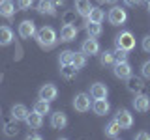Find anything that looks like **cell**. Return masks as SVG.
Returning a JSON list of instances; mask_svg holds the SVG:
<instances>
[{"mask_svg":"<svg viewBox=\"0 0 150 140\" xmlns=\"http://www.w3.org/2000/svg\"><path fill=\"white\" fill-rule=\"evenodd\" d=\"M115 120L120 123L122 129H129L131 125H133V114L128 110V108H118V112H116Z\"/></svg>","mask_w":150,"mask_h":140,"instance_id":"cell-5","label":"cell"},{"mask_svg":"<svg viewBox=\"0 0 150 140\" xmlns=\"http://www.w3.org/2000/svg\"><path fill=\"white\" fill-rule=\"evenodd\" d=\"M81 50L86 56H96V54H100V43H98L96 37H88V39L83 41Z\"/></svg>","mask_w":150,"mask_h":140,"instance_id":"cell-8","label":"cell"},{"mask_svg":"<svg viewBox=\"0 0 150 140\" xmlns=\"http://www.w3.org/2000/svg\"><path fill=\"white\" fill-rule=\"evenodd\" d=\"M53 2H54V6H64L66 0H53Z\"/></svg>","mask_w":150,"mask_h":140,"instance_id":"cell-38","label":"cell"},{"mask_svg":"<svg viewBox=\"0 0 150 140\" xmlns=\"http://www.w3.org/2000/svg\"><path fill=\"white\" fill-rule=\"evenodd\" d=\"M36 41H38V45L41 47V49H51V47H54L56 43V32L53 30L51 26H41L40 30H36Z\"/></svg>","mask_w":150,"mask_h":140,"instance_id":"cell-1","label":"cell"},{"mask_svg":"<svg viewBox=\"0 0 150 140\" xmlns=\"http://www.w3.org/2000/svg\"><path fill=\"white\" fill-rule=\"evenodd\" d=\"M103 19H105V13L100 8H92L90 13H88V21H92V22H103Z\"/></svg>","mask_w":150,"mask_h":140,"instance_id":"cell-27","label":"cell"},{"mask_svg":"<svg viewBox=\"0 0 150 140\" xmlns=\"http://www.w3.org/2000/svg\"><path fill=\"white\" fill-rule=\"evenodd\" d=\"M133 108L144 114V112L150 110V97L144 95V93H135V99H133Z\"/></svg>","mask_w":150,"mask_h":140,"instance_id":"cell-6","label":"cell"},{"mask_svg":"<svg viewBox=\"0 0 150 140\" xmlns=\"http://www.w3.org/2000/svg\"><path fill=\"white\" fill-rule=\"evenodd\" d=\"M19 133V129H17V120H9V121H6L4 123V134L6 136H15V134Z\"/></svg>","mask_w":150,"mask_h":140,"instance_id":"cell-26","label":"cell"},{"mask_svg":"<svg viewBox=\"0 0 150 140\" xmlns=\"http://www.w3.org/2000/svg\"><path fill=\"white\" fill-rule=\"evenodd\" d=\"M92 110H94V114H96V116H105V114H109L111 105H109V101H107V99H94Z\"/></svg>","mask_w":150,"mask_h":140,"instance_id":"cell-13","label":"cell"},{"mask_svg":"<svg viewBox=\"0 0 150 140\" xmlns=\"http://www.w3.org/2000/svg\"><path fill=\"white\" fill-rule=\"evenodd\" d=\"M19 36L23 37V39H30V37L36 36V22L34 21H23L21 24H19Z\"/></svg>","mask_w":150,"mask_h":140,"instance_id":"cell-7","label":"cell"},{"mask_svg":"<svg viewBox=\"0 0 150 140\" xmlns=\"http://www.w3.org/2000/svg\"><path fill=\"white\" fill-rule=\"evenodd\" d=\"M0 114H2V110H0Z\"/></svg>","mask_w":150,"mask_h":140,"instance_id":"cell-41","label":"cell"},{"mask_svg":"<svg viewBox=\"0 0 150 140\" xmlns=\"http://www.w3.org/2000/svg\"><path fill=\"white\" fill-rule=\"evenodd\" d=\"M141 2H143V0H124L126 6H139Z\"/></svg>","mask_w":150,"mask_h":140,"instance_id":"cell-37","label":"cell"},{"mask_svg":"<svg viewBox=\"0 0 150 140\" xmlns=\"http://www.w3.org/2000/svg\"><path fill=\"white\" fill-rule=\"evenodd\" d=\"M28 116V108L25 105H21V103H17V105L11 106V118L17 120V121H25Z\"/></svg>","mask_w":150,"mask_h":140,"instance_id":"cell-19","label":"cell"},{"mask_svg":"<svg viewBox=\"0 0 150 140\" xmlns=\"http://www.w3.org/2000/svg\"><path fill=\"white\" fill-rule=\"evenodd\" d=\"M126 60H128V50L116 49L115 50V62H126Z\"/></svg>","mask_w":150,"mask_h":140,"instance_id":"cell-31","label":"cell"},{"mask_svg":"<svg viewBox=\"0 0 150 140\" xmlns=\"http://www.w3.org/2000/svg\"><path fill=\"white\" fill-rule=\"evenodd\" d=\"M71 64L77 69H83L84 65H86V54H84L83 50H81V52H73V62Z\"/></svg>","mask_w":150,"mask_h":140,"instance_id":"cell-29","label":"cell"},{"mask_svg":"<svg viewBox=\"0 0 150 140\" xmlns=\"http://www.w3.org/2000/svg\"><path fill=\"white\" fill-rule=\"evenodd\" d=\"M26 138H28V140H41V134H40V133H28Z\"/></svg>","mask_w":150,"mask_h":140,"instance_id":"cell-35","label":"cell"},{"mask_svg":"<svg viewBox=\"0 0 150 140\" xmlns=\"http://www.w3.org/2000/svg\"><path fill=\"white\" fill-rule=\"evenodd\" d=\"M135 138H137V140H148L150 138V133H137V134H135Z\"/></svg>","mask_w":150,"mask_h":140,"instance_id":"cell-36","label":"cell"},{"mask_svg":"<svg viewBox=\"0 0 150 140\" xmlns=\"http://www.w3.org/2000/svg\"><path fill=\"white\" fill-rule=\"evenodd\" d=\"M25 121H26L28 129H41V125H43V116L38 114L36 110H32V112H28Z\"/></svg>","mask_w":150,"mask_h":140,"instance_id":"cell-14","label":"cell"},{"mask_svg":"<svg viewBox=\"0 0 150 140\" xmlns=\"http://www.w3.org/2000/svg\"><path fill=\"white\" fill-rule=\"evenodd\" d=\"M84 30H86V34L88 37H100L103 34V28H101V22H92V21H88L86 24H84Z\"/></svg>","mask_w":150,"mask_h":140,"instance_id":"cell-20","label":"cell"},{"mask_svg":"<svg viewBox=\"0 0 150 140\" xmlns=\"http://www.w3.org/2000/svg\"><path fill=\"white\" fill-rule=\"evenodd\" d=\"M107 19H109V22H111L112 26H120V24H124V22L128 21V13H126V9L115 6V8L109 9V13H107Z\"/></svg>","mask_w":150,"mask_h":140,"instance_id":"cell-3","label":"cell"},{"mask_svg":"<svg viewBox=\"0 0 150 140\" xmlns=\"http://www.w3.org/2000/svg\"><path fill=\"white\" fill-rule=\"evenodd\" d=\"M105 2H111L112 4V2H116V0H105Z\"/></svg>","mask_w":150,"mask_h":140,"instance_id":"cell-40","label":"cell"},{"mask_svg":"<svg viewBox=\"0 0 150 140\" xmlns=\"http://www.w3.org/2000/svg\"><path fill=\"white\" fill-rule=\"evenodd\" d=\"M77 71L79 69L75 67L73 64H66V65H62V69H60V75H62L66 80H71V78L77 77Z\"/></svg>","mask_w":150,"mask_h":140,"instance_id":"cell-24","label":"cell"},{"mask_svg":"<svg viewBox=\"0 0 150 140\" xmlns=\"http://www.w3.org/2000/svg\"><path fill=\"white\" fill-rule=\"evenodd\" d=\"M38 13H41V15H56V6L53 0H40L38 2Z\"/></svg>","mask_w":150,"mask_h":140,"instance_id":"cell-11","label":"cell"},{"mask_svg":"<svg viewBox=\"0 0 150 140\" xmlns=\"http://www.w3.org/2000/svg\"><path fill=\"white\" fill-rule=\"evenodd\" d=\"M107 93H109V90H107V86L101 84V82H94L90 86L92 99H107Z\"/></svg>","mask_w":150,"mask_h":140,"instance_id":"cell-15","label":"cell"},{"mask_svg":"<svg viewBox=\"0 0 150 140\" xmlns=\"http://www.w3.org/2000/svg\"><path fill=\"white\" fill-rule=\"evenodd\" d=\"M0 15L6 19H11L15 15V4L11 0H0Z\"/></svg>","mask_w":150,"mask_h":140,"instance_id":"cell-18","label":"cell"},{"mask_svg":"<svg viewBox=\"0 0 150 140\" xmlns=\"http://www.w3.org/2000/svg\"><path fill=\"white\" fill-rule=\"evenodd\" d=\"M141 73H143V77H144V78H150V60L141 65Z\"/></svg>","mask_w":150,"mask_h":140,"instance_id":"cell-33","label":"cell"},{"mask_svg":"<svg viewBox=\"0 0 150 140\" xmlns=\"http://www.w3.org/2000/svg\"><path fill=\"white\" fill-rule=\"evenodd\" d=\"M66 125H68V116L64 114V112L56 110L51 114V127L53 129H64Z\"/></svg>","mask_w":150,"mask_h":140,"instance_id":"cell-12","label":"cell"},{"mask_svg":"<svg viewBox=\"0 0 150 140\" xmlns=\"http://www.w3.org/2000/svg\"><path fill=\"white\" fill-rule=\"evenodd\" d=\"M90 106H92V103H90V95L88 93H77L73 97V108L77 112L84 114V112L90 110Z\"/></svg>","mask_w":150,"mask_h":140,"instance_id":"cell-4","label":"cell"},{"mask_svg":"<svg viewBox=\"0 0 150 140\" xmlns=\"http://www.w3.org/2000/svg\"><path fill=\"white\" fill-rule=\"evenodd\" d=\"M92 8L94 6L90 4V0H75V11L81 17H88V13H90Z\"/></svg>","mask_w":150,"mask_h":140,"instance_id":"cell-22","label":"cell"},{"mask_svg":"<svg viewBox=\"0 0 150 140\" xmlns=\"http://www.w3.org/2000/svg\"><path fill=\"white\" fill-rule=\"evenodd\" d=\"M13 41V30L9 26H0V47H6Z\"/></svg>","mask_w":150,"mask_h":140,"instance_id":"cell-23","label":"cell"},{"mask_svg":"<svg viewBox=\"0 0 150 140\" xmlns=\"http://www.w3.org/2000/svg\"><path fill=\"white\" fill-rule=\"evenodd\" d=\"M34 110L38 112V114H41V116H43V114H49V112H51L49 101H45V99H41V97H40V99L34 103Z\"/></svg>","mask_w":150,"mask_h":140,"instance_id":"cell-25","label":"cell"},{"mask_svg":"<svg viewBox=\"0 0 150 140\" xmlns=\"http://www.w3.org/2000/svg\"><path fill=\"white\" fill-rule=\"evenodd\" d=\"M32 4H34V0H17L19 9H30Z\"/></svg>","mask_w":150,"mask_h":140,"instance_id":"cell-32","label":"cell"},{"mask_svg":"<svg viewBox=\"0 0 150 140\" xmlns=\"http://www.w3.org/2000/svg\"><path fill=\"white\" fill-rule=\"evenodd\" d=\"M100 64L101 65H112L115 64V52L112 50H103L100 54Z\"/></svg>","mask_w":150,"mask_h":140,"instance_id":"cell-28","label":"cell"},{"mask_svg":"<svg viewBox=\"0 0 150 140\" xmlns=\"http://www.w3.org/2000/svg\"><path fill=\"white\" fill-rule=\"evenodd\" d=\"M112 73H115L116 78H128L131 75V65L128 64V60L126 62H115L112 64Z\"/></svg>","mask_w":150,"mask_h":140,"instance_id":"cell-10","label":"cell"},{"mask_svg":"<svg viewBox=\"0 0 150 140\" xmlns=\"http://www.w3.org/2000/svg\"><path fill=\"white\" fill-rule=\"evenodd\" d=\"M40 97L41 99H45V101H54L56 97H58V88L54 86V84H51V82H47L43 84V86L40 88Z\"/></svg>","mask_w":150,"mask_h":140,"instance_id":"cell-9","label":"cell"},{"mask_svg":"<svg viewBox=\"0 0 150 140\" xmlns=\"http://www.w3.org/2000/svg\"><path fill=\"white\" fill-rule=\"evenodd\" d=\"M58 62H60V65H66V64H71L73 62V50H62L60 52V56H58Z\"/></svg>","mask_w":150,"mask_h":140,"instance_id":"cell-30","label":"cell"},{"mask_svg":"<svg viewBox=\"0 0 150 140\" xmlns=\"http://www.w3.org/2000/svg\"><path fill=\"white\" fill-rule=\"evenodd\" d=\"M146 8H148V11H150V0H148V4H146Z\"/></svg>","mask_w":150,"mask_h":140,"instance_id":"cell-39","label":"cell"},{"mask_svg":"<svg viewBox=\"0 0 150 140\" xmlns=\"http://www.w3.org/2000/svg\"><path fill=\"white\" fill-rule=\"evenodd\" d=\"M115 45L116 49H124V50H133L135 49V37L129 30H122L118 36L115 37Z\"/></svg>","mask_w":150,"mask_h":140,"instance_id":"cell-2","label":"cell"},{"mask_svg":"<svg viewBox=\"0 0 150 140\" xmlns=\"http://www.w3.org/2000/svg\"><path fill=\"white\" fill-rule=\"evenodd\" d=\"M75 37H77V28L71 22H66L60 30V41H73Z\"/></svg>","mask_w":150,"mask_h":140,"instance_id":"cell-16","label":"cell"},{"mask_svg":"<svg viewBox=\"0 0 150 140\" xmlns=\"http://www.w3.org/2000/svg\"><path fill=\"white\" fill-rule=\"evenodd\" d=\"M128 84H126V88H128L129 92H133V93H141L143 92V88H144V82H143V78H139V77H133V75H129L128 78Z\"/></svg>","mask_w":150,"mask_h":140,"instance_id":"cell-17","label":"cell"},{"mask_svg":"<svg viewBox=\"0 0 150 140\" xmlns=\"http://www.w3.org/2000/svg\"><path fill=\"white\" fill-rule=\"evenodd\" d=\"M143 50L144 52H150V36L143 37Z\"/></svg>","mask_w":150,"mask_h":140,"instance_id":"cell-34","label":"cell"},{"mask_svg":"<svg viewBox=\"0 0 150 140\" xmlns=\"http://www.w3.org/2000/svg\"><path fill=\"white\" fill-rule=\"evenodd\" d=\"M120 131H122L120 123H118L116 120H111L109 123L105 125V136H109V138H118V136H120Z\"/></svg>","mask_w":150,"mask_h":140,"instance_id":"cell-21","label":"cell"}]
</instances>
